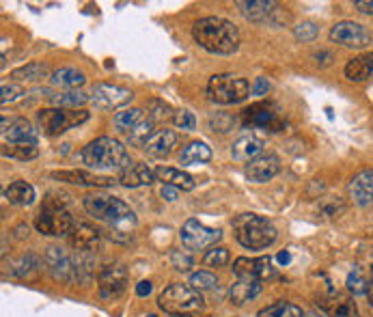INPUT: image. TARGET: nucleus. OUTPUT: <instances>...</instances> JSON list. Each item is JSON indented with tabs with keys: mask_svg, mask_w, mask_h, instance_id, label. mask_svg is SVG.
I'll return each mask as SVG.
<instances>
[{
	"mask_svg": "<svg viewBox=\"0 0 373 317\" xmlns=\"http://www.w3.org/2000/svg\"><path fill=\"white\" fill-rule=\"evenodd\" d=\"M367 298L373 307V270H371V281H369V287H367Z\"/></svg>",
	"mask_w": 373,
	"mask_h": 317,
	"instance_id": "obj_51",
	"label": "nucleus"
},
{
	"mask_svg": "<svg viewBox=\"0 0 373 317\" xmlns=\"http://www.w3.org/2000/svg\"><path fill=\"white\" fill-rule=\"evenodd\" d=\"M152 283H149V281H142V283H138L136 285V296H140V298H145V296H149V294H152Z\"/></svg>",
	"mask_w": 373,
	"mask_h": 317,
	"instance_id": "obj_50",
	"label": "nucleus"
},
{
	"mask_svg": "<svg viewBox=\"0 0 373 317\" xmlns=\"http://www.w3.org/2000/svg\"><path fill=\"white\" fill-rule=\"evenodd\" d=\"M317 307L328 317H358L356 302L350 296L339 294V291H330V294L319 296Z\"/></svg>",
	"mask_w": 373,
	"mask_h": 317,
	"instance_id": "obj_17",
	"label": "nucleus"
},
{
	"mask_svg": "<svg viewBox=\"0 0 373 317\" xmlns=\"http://www.w3.org/2000/svg\"><path fill=\"white\" fill-rule=\"evenodd\" d=\"M180 237H182V244L188 251H203V249L216 246V242L222 237V231L210 229L203 223H198L196 218H190V221L184 223Z\"/></svg>",
	"mask_w": 373,
	"mask_h": 317,
	"instance_id": "obj_10",
	"label": "nucleus"
},
{
	"mask_svg": "<svg viewBox=\"0 0 373 317\" xmlns=\"http://www.w3.org/2000/svg\"><path fill=\"white\" fill-rule=\"evenodd\" d=\"M3 138H5V142L9 140L11 145H17V142L35 145L37 142V130L29 124L27 119L3 117Z\"/></svg>",
	"mask_w": 373,
	"mask_h": 317,
	"instance_id": "obj_21",
	"label": "nucleus"
},
{
	"mask_svg": "<svg viewBox=\"0 0 373 317\" xmlns=\"http://www.w3.org/2000/svg\"><path fill=\"white\" fill-rule=\"evenodd\" d=\"M173 317H188V315H173Z\"/></svg>",
	"mask_w": 373,
	"mask_h": 317,
	"instance_id": "obj_53",
	"label": "nucleus"
},
{
	"mask_svg": "<svg viewBox=\"0 0 373 317\" xmlns=\"http://www.w3.org/2000/svg\"><path fill=\"white\" fill-rule=\"evenodd\" d=\"M347 194L358 207H373V168L356 173L347 184Z\"/></svg>",
	"mask_w": 373,
	"mask_h": 317,
	"instance_id": "obj_18",
	"label": "nucleus"
},
{
	"mask_svg": "<svg viewBox=\"0 0 373 317\" xmlns=\"http://www.w3.org/2000/svg\"><path fill=\"white\" fill-rule=\"evenodd\" d=\"M173 124L180 130H194L196 128V119L190 110H175L173 115Z\"/></svg>",
	"mask_w": 373,
	"mask_h": 317,
	"instance_id": "obj_44",
	"label": "nucleus"
},
{
	"mask_svg": "<svg viewBox=\"0 0 373 317\" xmlns=\"http://www.w3.org/2000/svg\"><path fill=\"white\" fill-rule=\"evenodd\" d=\"M54 179L67 182V184H76V186H95V188H110L119 179L108 177V175H97L89 173V170H54L52 173Z\"/></svg>",
	"mask_w": 373,
	"mask_h": 317,
	"instance_id": "obj_20",
	"label": "nucleus"
},
{
	"mask_svg": "<svg viewBox=\"0 0 373 317\" xmlns=\"http://www.w3.org/2000/svg\"><path fill=\"white\" fill-rule=\"evenodd\" d=\"M130 283V274L121 263H108L102 267V272L97 277V291L99 298L104 300H115L119 298L123 291L128 289Z\"/></svg>",
	"mask_w": 373,
	"mask_h": 317,
	"instance_id": "obj_9",
	"label": "nucleus"
},
{
	"mask_svg": "<svg viewBox=\"0 0 373 317\" xmlns=\"http://www.w3.org/2000/svg\"><path fill=\"white\" fill-rule=\"evenodd\" d=\"M89 119L85 110H63V108H45L37 112V124L47 136H57L67 132L69 128H76Z\"/></svg>",
	"mask_w": 373,
	"mask_h": 317,
	"instance_id": "obj_8",
	"label": "nucleus"
},
{
	"mask_svg": "<svg viewBox=\"0 0 373 317\" xmlns=\"http://www.w3.org/2000/svg\"><path fill=\"white\" fill-rule=\"evenodd\" d=\"M233 274L237 279H255V281H268L275 277V267H272L270 257H257V259H248L240 257L233 263Z\"/></svg>",
	"mask_w": 373,
	"mask_h": 317,
	"instance_id": "obj_16",
	"label": "nucleus"
},
{
	"mask_svg": "<svg viewBox=\"0 0 373 317\" xmlns=\"http://www.w3.org/2000/svg\"><path fill=\"white\" fill-rule=\"evenodd\" d=\"M47 74H50L47 65H43V63H29V65H24V67H17L13 74H11V78L20 80V82H39V80L47 78Z\"/></svg>",
	"mask_w": 373,
	"mask_h": 317,
	"instance_id": "obj_35",
	"label": "nucleus"
},
{
	"mask_svg": "<svg viewBox=\"0 0 373 317\" xmlns=\"http://www.w3.org/2000/svg\"><path fill=\"white\" fill-rule=\"evenodd\" d=\"M218 285V279L207 272V270H198L190 277V287H194L196 291H205V289H214Z\"/></svg>",
	"mask_w": 373,
	"mask_h": 317,
	"instance_id": "obj_41",
	"label": "nucleus"
},
{
	"mask_svg": "<svg viewBox=\"0 0 373 317\" xmlns=\"http://www.w3.org/2000/svg\"><path fill=\"white\" fill-rule=\"evenodd\" d=\"M281 170V160L279 156L275 154H263L259 158H255L253 162L246 164V177L255 182V184H263V182H270L272 177H277Z\"/></svg>",
	"mask_w": 373,
	"mask_h": 317,
	"instance_id": "obj_19",
	"label": "nucleus"
},
{
	"mask_svg": "<svg viewBox=\"0 0 373 317\" xmlns=\"http://www.w3.org/2000/svg\"><path fill=\"white\" fill-rule=\"evenodd\" d=\"M158 304L164 313L170 315H190L201 311L205 300L201 296V291H196L194 287L173 283L158 296Z\"/></svg>",
	"mask_w": 373,
	"mask_h": 317,
	"instance_id": "obj_6",
	"label": "nucleus"
},
{
	"mask_svg": "<svg viewBox=\"0 0 373 317\" xmlns=\"http://www.w3.org/2000/svg\"><path fill=\"white\" fill-rule=\"evenodd\" d=\"M233 235L244 249L263 251L277 239V227L259 214H240L233 221Z\"/></svg>",
	"mask_w": 373,
	"mask_h": 317,
	"instance_id": "obj_4",
	"label": "nucleus"
},
{
	"mask_svg": "<svg viewBox=\"0 0 373 317\" xmlns=\"http://www.w3.org/2000/svg\"><path fill=\"white\" fill-rule=\"evenodd\" d=\"M147 317H158V315H147Z\"/></svg>",
	"mask_w": 373,
	"mask_h": 317,
	"instance_id": "obj_55",
	"label": "nucleus"
},
{
	"mask_svg": "<svg viewBox=\"0 0 373 317\" xmlns=\"http://www.w3.org/2000/svg\"><path fill=\"white\" fill-rule=\"evenodd\" d=\"M43 263L47 267V272L52 274L57 281H63V283H71L78 279V270H76V261H73L63 249L59 246H50L45 249V255H43Z\"/></svg>",
	"mask_w": 373,
	"mask_h": 317,
	"instance_id": "obj_14",
	"label": "nucleus"
},
{
	"mask_svg": "<svg viewBox=\"0 0 373 317\" xmlns=\"http://www.w3.org/2000/svg\"><path fill=\"white\" fill-rule=\"evenodd\" d=\"M173 265H175V270H182V272H186V270H190V265H192V261H190V257H184V255H180V251H175L173 253Z\"/></svg>",
	"mask_w": 373,
	"mask_h": 317,
	"instance_id": "obj_46",
	"label": "nucleus"
},
{
	"mask_svg": "<svg viewBox=\"0 0 373 317\" xmlns=\"http://www.w3.org/2000/svg\"><path fill=\"white\" fill-rule=\"evenodd\" d=\"M231 156L237 162H253L255 158L263 156V140L255 134H244L233 142Z\"/></svg>",
	"mask_w": 373,
	"mask_h": 317,
	"instance_id": "obj_24",
	"label": "nucleus"
},
{
	"mask_svg": "<svg viewBox=\"0 0 373 317\" xmlns=\"http://www.w3.org/2000/svg\"><path fill=\"white\" fill-rule=\"evenodd\" d=\"M91 104L99 110H115V108H121V106H126L134 93L126 87H119V84H95L91 89Z\"/></svg>",
	"mask_w": 373,
	"mask_h": 317,
	"instance_id": "obj_12",
	"label": "nucleus"
},
{
	"mask_svg": "<svg viewBox=\"0 0 373 317\" xmlns=\"http://www.w3.org/2000/svg\"><path fill=\"white\" fill-rule=\"evenodd\" d=\"M244 124L253 126V128H263L268 132H281L285 121L281 119L279 108L275 104L261 102V104H255V106L244 110Z\"/></svg>",
	"mask_w": 373,
	"mask_h": 317,
	"instance_id": "obj_13",
	"label": "nucleus"
},
{
	"mask_svg": "<svg viewBox=\"0 0 373 317\" xmlns=\"http://www.w3.org/2000/svg\"><path fill=\"white\" fill-rule=\"evenodd\" d=\"M354 7L360 11V13H367V15H373V0H356Z\"/></svg>",
	"mask_w": 373,
	"mask_h": 317,
	"instance_id": "obj_49",
	"label": "nucleus"
},
{
	"mask_svg": "<svg viewBox=\"0 0 373 317\" xmlns=\"http://www.w3.org/2000/svg\"><path fill=\"white\" fill-rule=\"evenodd\" d=\"M145 119H147V115L140 108H126V110H121L112 117V126L121 134H130L142 124Z\"/></svg>",
	"mask_w": 373,
	"mask_h": 317,
	"instance_id": "obj_32",
	"label": "nucleus"
},
{
	"mask_svg": "<svg viewBox=\"0 0 373 317\" xmlns=\"http://www.w3.org/2000/svg\"><path fill=\"white\" fill-rule=\"evenodd\" d=\"M194 41L212 54H233L240 47V31L225 17H201L192 27Z\"/></svg>",
	"mask_w": 373,
	"mask_h": 317,
	"instance_id": "obj_1",
	"label": "nucleus"
},
{
	"mask_svg": "<svg viewBox=\"0 0 373 317\" xmlns=\"http://www.w3.org/2000/svg\"><path fill=\"white\" fill-rule=\"evenodd\" d=\"M50 82H52L54 87H59L61 91H73V89H78L87 82V76L76 67H61V69L52 71Z\"/></svg>",
	"mask_w": 373,
	"mask_h": 317,
	"instance_id": "obj_28",
	"label": "nucleus"
},
{
	"mask_svg": "<svg viewBox=\"0 0 373 317\" xmlns=\"http://www.w3.org/2000/svg\"><path fill=\"white\" fill-rule=\"evenodd\" d=\"M207 95L216 104L231 106L244 102L251 95V84H248V80L237 78L233 74H216L207 82Z\"/></svg>",
	"mask_w": 373,
	"mask_h": 317,
	"instance_id": "obj_7",
	"label": "nucleus"
},
{
	"mask_svg": "<svg viewBox=\"0 0 373 317\" xmlns=\"http://www.w3.org/2000/svg\"><path fill=\"white\" fill-rule=\"evenodd\" d=\"M371 270H373V265H371Z\"/></svg>",
	"mask_w": 373,
	"mask_h": 317,
	"instance_id": "obj_56",
	"label": "nucleus"
},
{
	"mask_svg": "<svg viewBox=\"0 0 373 317\" xmlns=\"http://www.w3.org/2000/svg\"><path fill=\"white\" fill-rule=\"evenodd\" d=\"M270 89H272V87H270L268 78H257L255 84H253V95H268Z\"/></svg>",
	"mask_w": 373,
	"mask_h": 317,
	"instance_id": "obj_47",
	"label": "nucleus"
},
{
	"mask_svg": "<svg viewBox=\"0 0 373 317\" xmlns=\"http://www.w3.org/2000/svg\"><path fill=\"white\" fill-rule=\"evenodd\" d=\"M373 76V52L360 54L347 61L345 65V78L352 82H363Z\"/></svg>",
	"mask_w": 373,
	"mask_h": 317,
	"instance_id": "obj_27",
	"label": "nucleus"
},
{
	"mask_svg": "<svg viewBox=\"0 0 373 317\" xmlns=\"http://www.w3.org/2000/svg\"><path fill=\"white\" fill-rule=\"evenodd\" d=\"M156 182V168L149 164H132L126 170H121L119 184L126 188H140V186H152Z\"/></svg>",
	"mask_w": 373,
	"mask_h": 317,
	"instance_id": "obj_25",
	"label": "nucleus"
},
{
	"mask_svg": "<svg viewBox=\"0 0 373 317\" xmlns=\"http://www.w3.org/2000/svg\"><path fill=\"white\" fill-rule=\"evenodd\" d=\"M0 102L7 104V102H13L17 95H22V87L20 84H3V91H0Z\"/></svg>",
	"mask_w": 373,
	"mask_h": 317,
	"instance_id": "obj_45",
	"label": "nucleus"
},
{
	"mask_svg": "<svg viewBox=\"0 0 373 317\" xmlns=\"http://www.w3.org/2000/svg\"><path fill=\"white\" fill-rule=\"evenodd\" d=\"M5 199L11 203V205H17V207H27L35 201V188L29 184V182H13L5 188Z\"/></svg>",
	"mask_w": 373,
	"mask_h": 317,
	"instance_id": "obj_31",
	"label": "nucleus"
},
{
	"mask_svg": "<svg viewBox=\"0 0 373 317\" xmlns=\"http://www.w3.org/2000/svg\"><path fill=\"white\" fill-rule=\"evenodd\" d=\"M289 259H291L289 253H281V255H279V261H281V263H289Z\"/></svg>",
	"mask_w": 373,
	"mask_h": 317,
	"instance_id": "obj_52",
	"label": "nucleus"
},
{
	"mask_svg": "<svg viewBox=\"0 0 373 317\" xmlns=\"http://www.w3.org/2000/svg\"><path fill=\"white\" fill-rule=\"evenodd\" d=\"M152 136H154V124L149 119H145L134 132L128 134V140H130V145H134V147H145L147 140Z\"/></svg>",
	"mask_w": 373,
	"mask_h": 317,
	"instance_id": "obj_39",
	"label": "nucleus"
},
{
	"mask_svg": "<svg viewBox=\"0 0 373 317\" xmlns=\"http://www.w3.org/2000/svg\"><path fill=\"white\" fill-rule=\"evenodd\" d=\"M257 317H305L302 309L293 304V302H285V300H279L275 304H270L265 309L259 311Z\"/></svg>",
	"mask_w": 373,
	"mask_h": 317,
	"instance_id": "obj_36",
	"label": "nucleus"
},
{
	"mask_svg": "<svg viewBox=\"0 0 373 317\" xmlns=\"http://www.w3.org/2000/svg\"><path fill=\"white\" fill-rule=\"evenodd\" d=\"M41 263H43V261H41L37 255L27 253V255H22V257H17V259L11 261L9 274H13V277H17V279H29V277H33L35 272L41 270Z\"/></svg>",
	"mask_w": 373,
	"mask_h": 317,
	"instance_id": "obj_33",
	"label": "nucleus"
},
{
	"mask_svg": "<svg viewBox=\"0 0 373 317\" xmlns=\"http://www.w3.org/2000/svg\"><path fill=\"white\" fill-rule=\"evenodd\" d=\"M147 119L152 121V124H160V121H166V119H173V115H175V110H170L168 104H164L162 100H152L147 102Z\"/></svg>",
	"mask_w": 373,
	"mask_h": 317,
	"instance_id": "obj_38",
	"label": "nucleus"
},
{
	"mask_svg": "<svg viewBox=\"0 0 373 317\" xmlns=\"http://www.w3.org/2000/svg\"><path fill=\"white\" fill-rule=\"evenodd\" d=\"M235 5L246 20L257 22V24H265V22L279 24L277 20V15L281 13L279 3H272V0H237Z\"/></svg>",
	"mask_w": 373,
	"mask_h": 317,
	"instance_id": "obj_15",
	"label": "nucleus"
},
{
	"mask_svg": "<svg viewBox=\"0 0 373 317\" xmlns=\"http://www.w3.org/2000/svg\"><path fill=\"white\" fill-rule=\"evenodd\" d=\"M345 285H347V291H350V294L360 296V294H367L369 281H367V277L363 274V270H358V267H354V270H352L350 274H347Z\"/></svg>",
	"mask_w": 373,
	"mask_h": 317,
	"instance_id": "obj_40",
	"label": "nucleus"
},
{
	"mask_svg": "<svg viewBox=\"0 0 373 317\" xmlns=\"http://www.w3.org/2000/svg\"><path fill=\"white\" fill-rule=\"evenodd\" d=\"M73 225L76 223H73L71 212L65 205V199H61V194H47L35 221L37 231L43 235L61 237V235H69Z\"/></svg>",
	"mask_w": 373,
	"mask_h": 317,
	"instance_id": "obj_5",
	"label": "nucleus"
},
{
	"mask_svg": "<svg viewBox=\"0 0 373 317\" xmlns=\"http://www.w3.org/2000/svg\"><path fill=\"white\" fill-rule=\"evenodd\" d=\"M293 35L298 41H302V43H311L317 39L319 35V29L315 27L313 22H302V24H298V27L293 29Z\"/></svg>",
	"mask_w": 373,
	"mask_h": 317,
	"instance_id": "obj_43",
	"label": "nucleus"
},
{
	"mask_svg": "<svg viewBox=\"0 0 373 317\" xmlns=\"http://www.w3.org/2000/svg\"><path fill=\"white\" fill-rule=\"evenodd\" d=\"M156 179L162 182L164 186H175L180 190H192L194 188V177L184 173L180 168H173V166H158L156 168Z\"/></svg>",
	"mask_w": 373,
	"mask_h": 317,
	"instance_id": "obj_29",
	"label": "nucleus"
},
{
	"mask_svg": "<svg viewBox=\"0 0 373 317\" xmlns=\"http://www.w3.org/2000/svg\"><path fill=\"white\" fill-rule=\"evenodd\" d=\"M99 237H102V233H99L95 227L87 225V223L73 225V229L69 231V244H71V246L76 249L78 253L97 251V249H99Z\"/></svg>",
	"mask_w": 373,
	"mask_h": 317,
	"instance_id": "obj_22",
	"label": "nucleus"
},
{
	"mask_svg": "<svg viewBox=\"0 0 373 317\" xmlns=\"http://www.w3.org/2000/svg\"><path fill=\"white\" fill-rule=\"evenodd\" d=\"M259 294H261V281H255V279H237V283H233L229 289V298L237 307L251 302Z\"/></svg>",
	"mask_w": 373,
	"mask_h": 317,
	"instance_id": "obj_26",
	"label": "nucleus"
},
{
	"mask_svg": "<svg viewBox=\"0 0 373 317\" xmlns=\"http://www.w3.org/2000/svg\"><path fill=\"white\" fill-rule=\"evenodd\" d=\"M82 160L93 170H126L132 166L126 147L110 136H99L82 149Z\"/></svg>",
	"mask_w": 373,
	"mask_h": 317,
	"instance_id": "obj_2",
	"label": "nucleus"
},
{
	"mask_svg": "<svg viewBox=\"0 0 373 317\" xmlns=\"http://www.w3.org/2000/svg\"><path fill=\"white\" fill-rule=\"evenodd\" d=\"M330 41L339 43L343 47H354V50H360V47L371 45L373 37L363 27V24L345 20V22H337L335 27L330 29Z\"/></svg>",
	"mask_w": 373,
	"mask_h": 317,
	"instance_id": "obj_11",
	"label": "nucleus"
},
{
	"mask_svg": "<svg viewBox=\"0 0 373 317\" xmlns=\"http://www.w3.org/2000/svg\"><path fill=\"white\" fill-rule=\"evenodd\" d=\"M160 194H162V199H166V201H177L180 188H175V186H162Z\"/></svg>",
	"mask_w": 373,
	"mask_h": 317,
	"instance_id": "obj_48",
	"label": "nucleus"
},
{
	"mask_svg": "<svg viewBox=\"0 0 373 317\" xmlns=\"http://www.w3.org/2000/svg\"><path fill=\"white\" fill-rule=\"evenodd\" d=\"M227 261H229V251L225 246H214L203 257V263L207 267H222V265H227Z\"/></svg>",
	"mask_w": 373,
	"mask_h": 317,
	"instance_id": "obj_42",
	"label": "nucleus"
},
{
	"mask_svg": "<svg viewBox=\"0 0 373 317\" xmlns=\"http://www.w3.org/2000/svg\"><path fill=\"white\" fill-rule=\"evenodd\" d=\"M175 147H177V132L164 128V130L154 132V136L147 140L142 149L152 158H166Z\"/></svg>",
	"mask_w": 373,
	"mask_h": 317,
	"instance_id": "obj_23",
	"label": "nucleus"
},
{
	"mask_svg": "<svg viewBox=\"0 0 373 317\" xmlns=\"http://www.w3.org/2000/svg\"><path fill=\"white\" fill-rule=\"evenodd\" d=\"M87 102H91V97L87 93H82L80 89H73V91H57L50 95V104H54L57 108L63 110H78L82 108Z\"/></svg>",
	"mask_w": 373,
	"mask_h": 317,
	"instance_id": "obj_30",
	"label": "nucleus"
},
{
	"mask_svg": "<svg viewBox=\"0 0 373 317\" xmlns=\"http://www.w3.org/2000/svg\"><path fill=\"white\" fill-rule=\"evenodd\" d=\"M313 317H328V315H313Z\"/></svg>",
	"mask_w": 373,
	"mask_h": 317,
	"instance_id": "obj_54",
	"label": "nucleus"
},
{
	"mask_svg": "<svg viewBox=\"0 0 373 317\" xmlns=\"http://www.w3.org/2000/svg\"><path fill=\"white\" fill-rule=\"evenodd\" d=\"M37 147L35 145H29V142H17V145H11V142H5L3 145V156L7 158H13V160H35L37 158Z\"/></svg>",
	"mask_w": 373,
	"mask_h": 317,
	"instance_id": "obj_37",
	"label": "nucleus"
},
{
	"mask_svg": "<svg viewBox=\"0 0 373 317\" xmlns=\"http://www.w3.org/2000/svg\"><path fill=\"white\" fill-rule=\"evenodd\" d=\"M85 209L89 212V216H93L95 221L108 223L110 227H117V231H121L119 227H132L136 223V216L130 209L128 203H123L117 197H110V194L104 192H89L82 199Z\"/></svg>",
	"mask_w": 373,
	"mask_h": 317,
	"instance_id": "obj_3",
	"label": "nucleus"
},
{
	"mask_svg": "<svg viewBox=\"0 0 373 317\" xmlns=\"http://www.w3.org/2000/svg\"><path fill=\"white\" fill-rule=\"evenodd\" d=\"M210 160H212V149L201 140H194V142L186 145V147L182 149V154H180V162L184 166L203 164V162H210Z\"/></svg>",
	"mask_w": 373,
	"mask_h": 317,
	"instance_id": "obj_34",
	"label": "nucleus"
}]
</instances>
